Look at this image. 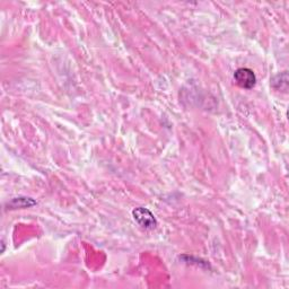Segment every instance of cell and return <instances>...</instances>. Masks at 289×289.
I'll list each match as a JSON object with an SVG mask.
<instances>
[{"mask_svg":"<svg viewBox=\"0 0 289 289\" xmlns=\"http://www.w3.org/2000/svg\"><path fill=\"white\" fill-rule=\"evenodd\" d=\"M133 219L145 230H154L157 225V221L150 210L144 207H138L132 211Z\"/></svg>","mask_w":289,"mask_h":289,"instance_id":"6da1fadb","label":"cell"},{"mask_svg":"<svg viewBox=\"0 0 289 289\" xmlns=\"http://www.w3.org/2000/svg\"><path fill=\"white\" fill-rule=\"evenodd\" d=\"M234 80L239 87L251 89L255 86L256 84V76L249 68H238L234 72Z\"/></svg>","mask_w":289,"mask_h":289,"instance_id":"7a4b0ae2","label":"cell"},{"mask_svg":"<svg viewBox=\"0 0 289 289\" xmlns=\"http://www.w3.org/2000/svg\"><path fill=\"white\" fill-rule=\"evenodd\" d=\"M36 205V201L31 198H15L11 200L8 206L10 207V209H17V208H28Z\"/></svg>","mask_w":289,"mask_h":289,"instance_id":"3957f363","label":"cell"},{"mask_svg":"<svg viewBox=\"0 0 289 289\" xmlns=\"http://www.w3.org/2000/svg\"><path fill=\"white\" fill-rule=\"evenodd\" d=\"M272 87H275L276 89H287V85H288V75L286 71L282 72V74L275 76L272 78Z\"/></svg>","mask_w":289,"mask_h":289,"instance_id":"277c9868","label":"cell"}]
</instances>
